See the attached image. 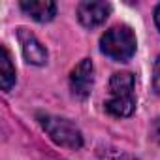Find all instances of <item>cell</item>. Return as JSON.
<instances>
[{
    "label": "cell",
    "mask_w": 160,
    "mask_h": 160,
    "mask_svg": "<svg viewBox=\"0 0 160 160\" xmlns=\"http://www.w3.org/2000/svg\"><path fill=\"white\" fill-rule=\"evenodd\" d=\"M106 109L113 117H130L136 109L134 75L130 72H117L109 79V98Z\"/></svg>",
    "instance_id": "6da1fadb"
},
{
    "label": "cell",
    "mask_w": 160,
    "mask_h": 160,
    "mask_svg": "<svg viewBox=\"0 0 160 160\" xmlns=\"http://www.w3.org/2000/svg\"><path fill=\"white\" fill-rule=\"evenodd\" d=\"M136 47H138L136 34L126 25L111 27L100 38V49H102V53L106 57L113 58V60H119V62L130 60L134 57V53H136Z\"/></svg>",
    "instance_id": "7a4b0ae2"
},
{
    "label": "cell",
    "mask_w": 160,
    "mask_h": 160,
    "mask_svg": "<svg viewBox=\"0 0 160 160\" xmlns=\"http://www.w3.org/2000/svg\"><path fill=\"white\" fill-rule=\"evenodd\" d=\"M38 119L42 128L49 134V138L57 145L68 147V149H79L83 145V136L72 121L55 117V115H38Z\"/></svg>",
    "instance_id": "3957f363"
},
{
    "label": "cell",
    "mask_w": 160,
    "mask_h": 160,
    "mask_svg": "<svg viewBox=\"0 0 160 160\" xmlns=\"http://www.w3.org/2000/svg\"><path fill=\"white\" fill-rule=\"evenodd\" d=\"M94 85V66L89 58H83L79 64H75V68L70 73V89L73 92V96L85 100Z\"/></svg>",
    "instance_id": "277c9868"
},
{
    "label": "cell",
    "mask_w": 160,
    "mask_h": 160,
    "mask_svg": "<svg viewBox=\"0 0 160 160\" xmlns=\"http://www.w3.org/2000/svg\"><path fill=\"white\" fill-rule=\"evenodd\" d=\"M17 38H19V43H21V51H23V57L28 64H34V66H43L47 62V49L38 42V38L25 27H19L17 28Z\"/></svg>",
    "instance_id": "5b68a950"
},
{
    "label": "cell",
    "mask_w": 160,
    "mask_h": 160,
    "mask_svg": "<svg viewBox=\"0 0 160 160\" xmlns=\"http://www.w3.org/2000/svg\"><path fill=\"white\" fill-rule=\"evenodd\" d=\"M111 13V4L108 2H81L77 6V19L87 28H96L106 23Z\"/></svg>",
    "instance_id": "8992f818"
},
{
    "label": "cell",
    "mask_w": 160,
    "mask_h": 160,
    "mask_svg": "<svg viewBox=\"0 0 160 160\" xmlns=\"http://www.w3.org/2000/svg\"><path fill=\"white\" fill-rule=\"evenodd\" d=\"M21 10L38 23H49L57 15V4L51 0H23Z\"/></svg>",
    "instance_id": "52a82bcc"
},
{
    "label": "cell",
    "mask_w": 160,
    "mask_h": 160,
    "mask_svg": "<svg viewBox=\"0 0 160 160\" xmlns=\"http://www.w3.org/2000/svg\"><path fill=\"white\" fill-rule=\"evenodd\" d=\"M0 85L2 91H12V87L15 85V68L10 57V51L2 45V57H0Z\"/></svg>",
    "instance_id": "ba28073f"
},
{
    "label": "cell",
    "mask_w": 160,
    "mask_h": 160,
    "mask_svg": "<svg viewBox=\"0 0 160 160\" xmlns=\"http://www.w3.org/2000/svg\"><path fill=\"white\" fill-rule=\"evenodd\" d=\"M102 160H138V158H134L132 154H128V152H121V151H108L106 154H104V158Z\"/></svg>",
    "instance_id": "9c48e42d"
},
{
    "label": "cell",
    "mask_w": 160,
    "mask_h": 160,
    "mask_svg": "<svg viewBox=\"0 0 160 160\" xmlns=\"http://www.w3.org/2000/svg\"><path fill=\"white\" fill-rule=\"evenodd\" d=\"M152 85H154V91L160 94V57L156 58L154 62V72H152Z\"/></svg>",
    "instance_id": "30bf717a"
},
{
    "label": "cell",
    "mask_w": 160,
    "mask_h": 160,
    "mask_svg": "<svg viewBox=\"0 0 160 160\" xmlns=\"http://www.w3.org/2000/svg\"><path fill=\"white\" fill-rule=\"evenodd\" d=\"M154 23H156V27H158V30H160V4H158L156 10H154Z\"/></svg>",
    "instance_id": "8fae6325"
}]
</instances>
